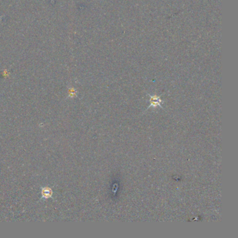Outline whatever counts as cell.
Instances as JSON below:
<instances>
[{"mask_svg": "<svg viewBox=\"0 0 238 238\" xmlns=\"http://www.w3.org/2000/svg\"><path fill=\"white\" fill-rule=\"evenodd\" d=\"M151 97V99H150V105H149V108H150L151 106H153V107H157V106H161V99H160V97H157V96H153V97Z\"/></svg>", "mask_w": 238, "mask_h": 238, "instance_id": "6da1fadb", "label": "cell"}]
</instances>
